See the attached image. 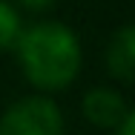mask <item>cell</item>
I'll return each mask as SVG.
<instances>
[{
    "label": "cell",
    "mask_w": 135,
    "mask_h": 135,
    "mask_svg": "<svg viewBox=\"0 0 135 135\" xmlns=\"http://www.w3.org/2000/svg\"><path fill=\"white\" fill-rule=\"evenodd\" d=\"M17 37H20V17L6 0H0V49L17 46Z\"/></svg>",
    "instance_id": "obj_5"
},
{
    "label": "cell",
    "mask_w": 135,
    "mask_h": 135,
    "mask_svg": "<svg viewBox=\"0 0 135 135\" xmlns=\"http://www.w3.org/2000/svg\"><path fill=\"white\" fill-rule=\"evenodd\" d=\"M55 0H20V6H26L32 12H40V9H49Z\"/></svg>",
    "instance_id": "obj_7"
},
{
    "label": "cell",
    "mask_w": 135,
    "mask_h": 135,
    "mask_svg": "<svg viewBox=\"0 0 135 135\" xmlns=\"http://www.w3.org/2000/svg\"><path fill=\"white\" fill-rule=\"evenodd\" d=\"M0 135H63L60 109L49 98H23L3 115Z\"/></svg>",
    "instance_id": "obj_2"
},
{
    "label": "cell",
    "mask_w": 135,
    "mask_h": 135,
    "mask_svg": "<svg viewBox=\"0 0 135 135\" xmlns=\"http://www.w3.org/2000/svg\"><path fill=\"white\" fill-rule=\"evenodd\" d=\"M107 69L112 72V78L121 83H132L135 75V29L124 26L109 43L107 52Z\"/></svg>",
    "instance_id": "obj_4"
},
{
    "label": "cell",
    "mask_w": 135,
    "mask_h": 135,
    "mask_svg": "<svg viewBox=\"0 0 135 135\" xmlns=\"http://www.w3.org/2000/svg\"><path fill=\"white\" fill-rule=\"evenodd\" d=\"M20 66L37 89H63L81 69V46L63 23H37L17 37Z\"/></svg>",
    "instance_id": "obj_1"
},
{
    "label": "cell",
    "mask_w": 135,
    "mask_h": 135,
    "mask_svg": "<svg viewBox=\"0 0 135 135\" xmlns=\"http://www.w3.org/2000/svg\"><path fill=\"white\" fill-rule=\"evenodd\" d=\"M115 135H135V115H132V112L121 121V127L115 129Z\"/></svg>",
    "instance_id": "obj_6"
},
{
    "label": "cell",
    "mask_w": 135,
    "mask_h": 135,
    "mask_svg": "<svg viewBox=\"0 0 135 135\" xmlns=\"http://www.w3.org/2000/svg\"><path fill=\"white\" fill-rule=\"evenodd\" d=\"M83 115L95 127H101V129H118L121 121L129 115V109H127V101L118 92H112V89H92L83 98Z\"/></svg>",
    "instance_id": "obj_3"
}]
</instances>
